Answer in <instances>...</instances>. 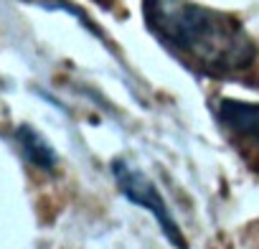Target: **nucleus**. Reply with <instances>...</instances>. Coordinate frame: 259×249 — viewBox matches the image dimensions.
Wrapping results in <instances>:
<instances>
[{
    "label": "nucleus",
    "instance_id": "obj_3",
    "mask_svg": "<svg viewBox=\"0 0 259 249\" xmlns=\"http://www.w3.org/2000/svg\"><path fill=\"white\" fill-rule=\"evenodd\" d=\"M219 122L234 135L259 145V104L256 102H239V99H219L216 107Z\"/></svg>",
    "mask_w": 259,
    "mask_h": 249
},
{
    "label": "nucleus",
    "instance_id": "obj_1",
    "mask_svg": "<svg viewBox=\"0 0 259 249\" xmlns=\"http://www.w3.org/2000/svg\"><path fill=\"white\" fill-rule=\"evenodd\" d=\"M153 36L186 66L208 76H231L251 66L256 51L241 23L191 0H143Z\"/></svg>",
    "mask_w": 259,
    "mask_h": 249
},
{
    "label": "nucleus",
    "instance_id": "obj_2",
    "mask_svg": "<svg viewBox=\"0 0 259 249\" xmlns=\"http://www.w3.org/2000/svg\"><path fill=\"white\" fill-rule=\"evenodd\" d=\"M112 176H114V183L117 188L122 191V196L127 201H133L135 206H143L145 211H150L160 226V231L165 234V239L176 246V249H188V241L181 231V224L176 221L170 206L165 203L163 193L158 191V186L143 173L138 171L135 165H130L127 160H114L112 163Z\"/></svg>",
    "mask_w": 259,
    "mask_h": 249
},
{
    "label": "nucleus",
    "instance_id": "obj_4",
    "mask_svg": "<svg viewBox=\"0 0 259 249\" xmlns=\"http://www.w3.org/2000/svg\"><path fill=\"white\" fill-rule=\"evenodd\" d=\"M16 140H18V145H21V150H23V155H26V160L31 165H36L41 171H54L56 168L54 148L36 130H31V128L23 124V128H18V133H16Z\"/></svg>",
    "mask_w": 259,
    "mask_h": 249
}]
</instances>
